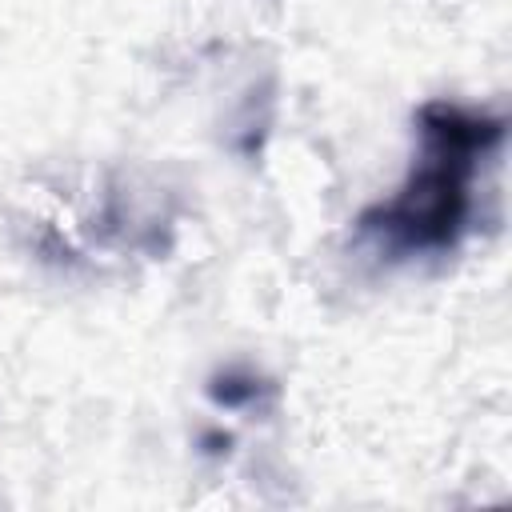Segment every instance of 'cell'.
<instances>
[{"label": "cell", "instance_id": "obj_1", "mask_svg": "<svg viewBox=\"0 0 512 512\" xmlns=\"http://www.w3.org/2000/svg\"><path fill=\"white\" fill-rule=\"evenodd\" d=\"M416 132L420 160L408 180L356 220L360 240L388 260L448 252L464 236L472 216V180L484 156L504 140V120L464 104L428 100L416 112Z\"/></svg>", "mask_w": 512, "mask_h": 512}]
</instances>
